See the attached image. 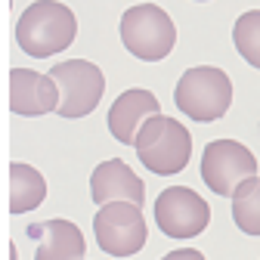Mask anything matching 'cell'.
<instances>
[{
  "label": "cell",
  "instance_id": "6da1fadb",
  "mask_svg": "<svg viewBox=\"0 0 260 260\" xmlns=\"http://www.w3.org/2000/svg\"><path fill=\"white\" fill-rule=\"evenodd\" d=\"M75 35H78L75 13L65 4H56V0H38V4H31L16 22L19 47L35 59H47L53 53H62L65 47H72Z\"/></svg>",
  "mask_w": 260,
  "mask_h": 260
},
{
  "label": "cell",
  "instance_id": "7a4b0ae2",
  "mask_svg": "<svg viewBox=\"0 0 260 260\" xmlns=\"http://www.w3.org/2000/svg\"><path fill=\"white\" fill-rule=\"evenodd\" d=\"M134 149H137V158L143 161L146 171H152L158 177H171V174H180L189 165L192 137L180 121L155 115L140 127Z\"/></svg>",
  "mask_w": 260,
  "mask_h": 260
},
{
  "label": "cell",
  "instance_id": "3957f363",
  "mask_svg": "<svg viewBox=\"0 0 260 260\" xmlns=\"http://www.w3.org/2000/svg\"><path fill=\"white\" fill-rule=\"evenodd\" d=\"M174 103L183 115H189L199 124H211L226 115L233 103V81L223 69L214 65H195L183 72L174 90Z\"/></svg>",
  "mask_w": 260,
  "mask_h": 260
},
{
  "label": "cell",
  "instance_id": "277c9868",
  "mask_svg": "<svg viewBox=\"0 0 260 260\" xmlns=\"http://www.w3.org/2000/svg\"><path fill=\"white\" fill-rule=\"evenodd\" d=\"M121 44L143 62H158L171 56L177 44V28L161 7L140 4L121 16Z\"/></svg>",
  "mask_w": 260,
  "mask_h": 260
},
{
  "label": "cell",
  "instance_id": "5b68a950",
  "mask_svg": "<svg viewBox=\"0 0 260 260\" xmlns=\"http://www.w3.org/2000/svg\"><path fill=\"white\" fill-rule=\"evenodd\" d=\"M93 233H96V245L112 257L137 254L146 248V239H149L143 208L130 202L103 205L93 217Z\"/></svg>",
  "mask_w": 260,
  "mask_h": 260
},
{
  "label": "cell",
  "instance_id": "8992f818",
  "mask_svg": "<svg viewBox=\"0 0 260 260\" xmlns=\"http://www.w3.org/2000/svg\"><path fill=\"white\" fill-rule=\"evenodd\" d=\"M50 78L59 87V115L62 118H84L90 115L103 100L106 78L100 72V65H93L87 59H69L50 69Z\"/></svg>",
  "mask_w": 260,
  "mask_h": 260
},
{
  "label": "cell",
  "instance_id": "52a82bcc",
  "mask_svg": "<svg viewBox=\"0 0 260 260\" xmlns=\"http://www.w3.org/2000/svg\"><path fill=\"white\" fill-rule=\"evenodd\" d=\"M257 177V158L251 155L248 146L236 140H214L202 152V180L205 186L220 195V199H233L236 189Z\"/></svg>",
  "mask_w": 260,
  "mask_h": 260
},
{
  "label": "cell",
  "instance_id": "ba28073f",
  "mask_svg": "<svg viewBox=\"0 0 260 260\" xmlns=\"http://www.w3.org/2000/svg\"><path fill=\"white\" fill-rule=\"evenodd\" d=\"M155 220L158 230L171 239H195L208 230L211 208L189 186H171L155 199Z\"/></svg>",
  "mask_w": 260,
  "mask_h": 260
},
{
  "label": "cell",
  "instance_id": "9c48e42d",
  "mask_svg": "<svg viewBox=\"0 0 260 260\" xmlns=\"http://www.w3.org/2000/svg\"><path fill=\"white\" fill-rule=\"evenodd\" d=\"M10 109L22 118H38L59 109V87L50 75L13 69L10 72Z\"/></svg>",
  "mask_w": 260,
  "mask_h": 260
},
{
  "label": "cell",
  "instance_id": "30bf717a",
  "mask_svg": "<svg viewBox=\"0 0 260 260\" xmlns=\"http://www.w3.org/2000/svg\"><path fill=\"white\" fill-rule=\"evenodd\" d=\"M90 199L100 208L112 205V202H130V205L143 208L146 186L121 158H109V161H103V165H96V171L90 177Z\"/></svg>",
  "mask_w": 260,
  "mask_h": 260
},
{
  "label": "cell",
  "instance_id": "8fae6325",
  "mask_svg": "<svg viewBox=\"0 0 260 260\" xmlns=\"http://www.w3.org/2000/svg\"><path fill=\"white\" fill-rule=\"evenodd\" d=\"M158 109H161V106H158V100H155V93L140 90V87L124 90L118 100L112 103V109H109V130H112V137H115L121 146H134L140 127H143L149 118L161 115Z\"/></svg>",
  "mask_w": 260,
  "mask_h": 260
},
{
  "label": "cell",
  "instance_id": "7c38bea8",
  "mask_svg": "<svg viewBox=\"0 0 260 260\" xmlns=\"http://www.w3.org/2000/svg\"><path fill=\"white\" fill-rule=\"evenodd\" d=\"M28 236L38 239L35 260H84V236L72 220H47L28 226Z\"/></svg>",
  "mask_w": 260,
  "mask_h": 260
},
{
  "label": "cell",
  "instance_id": "4fadbf2b",
  "mask_svg": "<svg viewBox=\"0 0 260 260\" xmlns=\"http://www.w3.org/2000/svg\"><path fill=\"white\" fill-rule=\"evenodd\" d=\"M44 199H47V180L41 177V171H35L31 165H22V161H13L10 165V211L28 214Z\"/></svg>",
  "mask_w": 260,
  "mask_h": 260
},
{
  "label": "cell",
  "instance_id": "5bb4252c",
  "mask_svg": "<svg viewBox=\"0 0 260 260\" xmlns=\"http://www.w3.org/2000/svg\"><path fill=\"white\" fill-rule=\"evenodd\" d=\"M233 220L245 236H260V177H251L236 189Z\"/></svg>",
  "mask_w": 260,
  "mask_h": 260
},
{
  "label": "cell",
  "instance_id": "9a60e30c",
  "mask_svg": "<svg viewBox=\"0 0 260 260\" xmlns=\"http://www.w3.org/2000/svg\"><path fill=\"white\" fill-rule=\"evenodd\" d=\"M233 41L242 59L260 72V10H248L233 25Z\"/></svg>",
  "mask_w": 260,
  "mask_h": 260
},
{
  "label": "cell",
  "instance_id": "2e32d148",
  "mask_svg": "<svg viewBox=\"0 0 260 260\" xmlns=\"http://www.w3.org/2000/svg\"><path fill=\"white\" fill-rule=\"evenodd\" d=\"M161 260H205V254H202V251H195V248H177V251L165 254Z\"/></svg>",
  "mask_w": 260,
  "mask_h": 260
}]
</instances>
